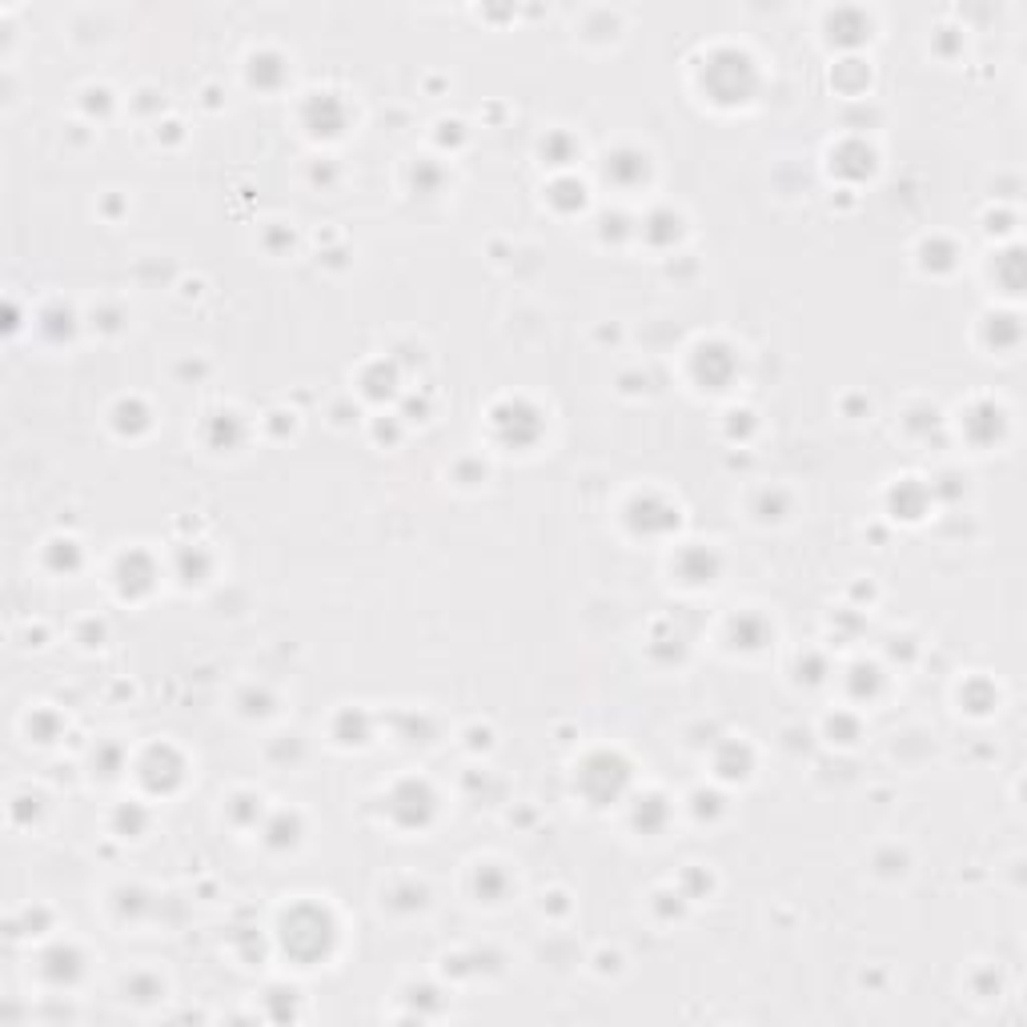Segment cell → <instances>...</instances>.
Listing matches in <instances>:
<instances>
[{"label":"cell","instance_id":"1","mask_svg":"<svg viewBox=\"0 0 1027 1027\" xmlns=\"http://www.w3.org/2000/svg\"><path fill=\"white\" fill-rule=\"evenodd\" d=\"M281 939H286V951L293 960L318 963L321 955L333 948V923L325 911H318V907H298V911L286 919Z\"/></svg>","mask_w":1027,"mask_h":1027},{"label":"cell","instance_id":"2","mask_svg":"<svg viewBox=\"0 0 1027 1027\" xmlns=\"http://www.w3.org/2000/svg\"><path fill=\"white\" fill-rule=\"evenodd\" d=\"M430 799L434 795L421 783H402L398 791L389 795V811H394V819H398L402 827H421V823L434 815Z\"/></svg>","mask_w":1027,"mask_h":1027},{"label":"cell","instance_id":"3","mask_svg":"<svg viewBox=\"0 0 1027 1027\" xmlns=\"http://www.w3.org/2000/svg\"><path fill=\"white\" fill-rule=\"evenodd\" d=\"M707 365H710V377H707V382H710V389H723V382H727V377L718 374V357H715V345H710V350H707V345H703V350H698V370H707ZM723 365H727V374H730V370H735V357H730V362H723Z\"/></svg>","mask_w":1027,"mask_h":1027}]
</instances>
